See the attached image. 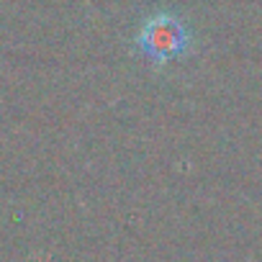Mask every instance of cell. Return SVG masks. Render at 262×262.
<instances>
[{
  "mask_svg": "<svg viewBox=\"0 0 262 262\" xmlns=\"http://www.w3.org/2000/svg\"><path fill=\"white\" fill-rule=\"evenodd\" d=\"M190 31L188 26L170 13H157L147 18L137 34V47L139 54L147 57L155 64H167L190 52Z\"/></svg>",
  "mask_w": 262,
  "mask_h": 262,
  "instance_id": "obj_1",
  "label": "cell"
}]
</instances>
